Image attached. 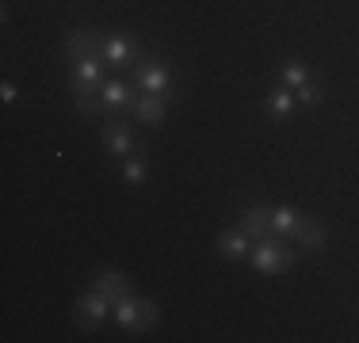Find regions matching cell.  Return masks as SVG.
Returning a JSON list of instances; mask_svg holds the SVG:
<instances>
[{
	"label": "cell",
	"mask_w": 359,
	"mask_h": 343,
	"mask_svg": "<svg viewBox=\"0 0 359 343\" xmlns=\"http://www.w3.org/2000/svg\"><path fill=\"white\" fill-rule=\"evenodd\" d=\"M145 176H149V164H145L142 157H130V160H126V168H123V179H126L130 187H142V183H145Z\"/></svg>",
	"instance_id": "cell-17"
},
{
	"label": "cell",
	"mask_w": 359,
	"mask_h": 343,
	"mask_svg": "<svg viewBox=\"0 0 359 343\" xmlns=\"http://www.w3.org/2000/svg\"><path fill=\"white\" fill-rule=\"evenodd\" d=\"M283 84L290 92H298L302 84H310V69H306L302 62H294V57H287L283 62Z\"/></svg>",
	"instance_id": "cell-16"
},
{
	"label": "cell",
	"mask_w": 359,
	"mask_h": 343,
	"mask_svg": "<svg viewBox=\"0 0 359 343\" xmlns=\"http://www.w3.org/2000/svg\"><path fill=\"white\" fill-rule=\"evenodd\" d=\"M241 229H245V233H249L252 240L271 237V206H260V202L245 206V214H241Z\"/></svg>",
	"instance_id": "cell-7"
},
{
	"label": "cell",
	"mask_w": 359,
	"mask_h": 343,
	"mask_svg": "<svg viewBox=\"0 0 359 343\" xmlns=\"http://www.w3.org/2000/svg\"><path fill=\"white\" fill-rule=\"evenodd\" d=\"M294 240L306 248V252H321V248L329 244V229H325L318 218H302V225H298Z\"/></svg>",
	"instance_id": "cell-9"
},
{
	"label": "cell",
	"mask_w": 359,
	"mask_h": 343,
	"mask_svg": "<svg viewBox=\"0 0 359 343\" xmlns=\"http://www.w3.org/2000/svg\"><path fill=\"white\" fill-rule=\"evenodd\" d=\"M294 107H298V99H294V92H290L287 84H283V88H271V92H268V111H271L276 118H287Z\"/></svg>",
	"instance_id": "cell-15"
},
{
	"label": "cell",
	"mask_w": 359,
	"mask_h": 343,
	"mask_svg": "<svg viewBox=\"0 0 359 343\" xmlns=\"http://www.w3.org/2000/svg\"><path fill=\"white\" fill-rule=\"evenodd\" d=\"M92 286H100V290H104V294L111 298V302H118V298L130 294V282H126V274H123V271H111V267H107V271H100Z\"/></svg>",
	"instance_id": "cell-13"
},
{
	"label": "cell",
	"mask_w": 359,
	"mask_h": 343,
	"mask_svg": "<svg viewBox=\"0 0 359 343\" xmlns=\"http://www.w3.org/2000/svg\"><path fill=\"white\" fill-rule=\"evenodd\" d=\"M104 145H107V153H115V157H130L134 153V137L123 122H107L104 126Z\"/></svg>",
	"instance_id": "cell-12"
},
{
	"label": "cell",
	"mask_w": 359,
	"mask_h": 343,
	"mask_svg": "<svg viewBox=\"0 0 359 343\" xmlns=\"http://www.w3.org/2000/svg\"><path fill=\"white\" fill-rule=\"evenodd\" d=\"M100 46H104V38H100L96 31H88V27H73V31H65V54L73 57H88V54H100Z\"/></svg>",
	"instance_id": "cell-6"
},
{
	"label": "cell",
	"mask_w": 359,
	"mask_h": 343,
	"mask_svg": "<svg viewBox=\"0 0 359 343\" xmlns=\"http://www.w3.org/2000/svg\"><path fill=\"white\" fill-rule=\"evenodd\" d=\"M298 225H302V214H298L294 206H276V210H271V237L290 240L298 233Z\"/></svg>",
	"instance_id": "cell-10"
},
{
	"label": "cell",
	"mask_w": 359,
	"mask_h": 343,
	"mask_svg": "<svg viewBox=\"0 0 359 343\" xmlns=\"http://www.w3.org/2000/svg\"><path fill=\"white\" fill-rule=\"evenodd\" d=\"M294 99H298V103H302V107H313V103H318V99H321V88H318V84H313V80H310V84H302V88H298V92H294Z\"/></svg>",
	"instance_id": "cell-18"
},
{
	"label": "cell",
	"mask_w": 359,
	"mask_h": 343,
	"mask_svg": "<svg viewBox=\"0 0 359 343\" xmlns=\"http://www.w3.org/2000/svg\"><path fill=\"white\" fill-rule=\"evenodd\" d=\"M111 309H115V302H111V298H107L100 286H92V290H84L81 302H76V324H88V328H96V324L107 321Z\"/></svg>",
	"instance_id": "cell-4"
},
{
	"label": "cell",
	"mask_w": 359,
	"mask_h": 343,
	"mask_svg": "<svg viewBox=\"0 0 359 343\" xmlns=\"http://www.w3.org/2000/svg\"><path fill=\"white\" fill-rule=\"evenodd\" d=\"M0 99H4V103H15V99H20V88H15L12 80H4V84H0Z\"/></svg>",
	"instance_id": "cell-19"
},
{
	"label": "cell",
	"mask_w": 359,
	"mask_h": 343,
	"mask_svg": "<svg viewBox=\"0 0 359 343\" xmlns=\"http://www.w3.org/2000/svg\"><path fill=\"white\" fill-rule=\"evenodd\" d=\"M100 99H104L107 111L138 107V96H134V88H130L126 80H104V88H100Z\"/></svg>",
	"instance_id": "cell-8"
},
{
	"label": "cell",
	"mask_w": 359,
	"mask_h": 343,
	"mask_svg": "<svg viewBox=\"0 0 359 343\" xmlns=\"http://www.w3.org/2000/svg\"><path fill=\"white\" fill-rule=\"evenodd\" d=\"M100 57H104L107 65H115V69L138 65V50H134V42L123 38V34H111V38H104V46H100Z\"/></svg>",
	"instance_id": "cell-5"
},
{
	"label": "cell",
	"mask_w": 359,
	"mask_h": 343,
	"mask_svg": "<svg viewBox=\"0 0 359 343\" xmlns=\"http://www.w3.org/2000/svg\"><path fill=\"white\" fill-rule=\"evenodd\" d=\"M218 252L226 255V260H241V255L252 252V237L245 233V229H226V233L218 237Z\"/></svg>",
	"instance_id": "cell-11"
},
{
	"label": "cell",
	"mask_w": 359,
	"mask_h": 343,
	"mask_svg": "<svg viewBox=\"0 0 359 343\" xmlns=\"http://www.w3.org/2000/svg\"><path fill=\"white\" fill-rule=\"evenodd\" d=\"M252 267L256 274H279L294 263V252L283 244L279 237H264V240H252Z\"/></svg>",
	"instance_id": "cell-2"
},
{
	"label": "cell",
	"mask_w": 359,
	"mask_h": 343,
	"mask_svg": "<svg viewBox=\"0 0 359 343\" xmlns=\"http://www.w3.org/2000/svg\"><path fill=\"white\" fill-rule=\"evenodd\" d=\"M165 107H168L165 96H142L134 111H138V122H145V126H161V122H165Z\"/></svg>",
	"instance_id": "cell-14"
},
{
	"label": "cell",
	"mask_w": 359,
	"mask_h": 343,
	"mask_svg": "<svg viewBox=\"0 0 359 343\" xmlns=\"http://www.w3.org/2000/svg\"><path fill=\"white\" fill-rule=\"evenodd\" d=\"M111 313H115L118 328H126V332H145V328H153V324L161 321L157 305H153V302H145V298H134V294L118 298Z\"/></svg>",
	"instance_id": "cell-1"
},
{
	"label": "cell",
	"mask_w": 359,
	"mask_h": 343,
	"mask_svg": "<svg viewBox=\"0 0 359 343\" xmlns=\"http://www.w3.org/2000/svg\"><path fill=\"white\" fill-rule=\"evenodd\" d=\"M134 88H142L145 96H172V73L165 65H157V57H145V62L134 65Z\"/></svg>",
	"instance_id": "cell-3"
}]
</instances>
